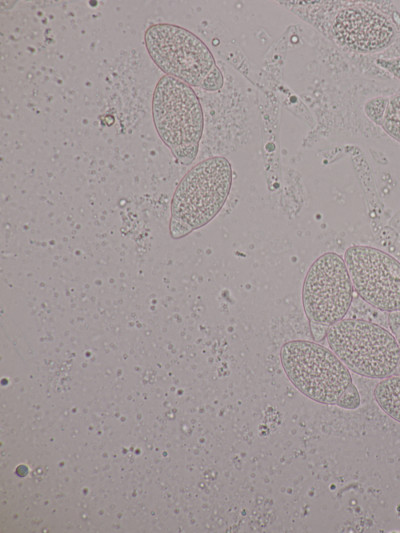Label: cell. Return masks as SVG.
Masks as SVG:
<instances>
[{
	"label": "cell",
	"instance_id": "obj_1",
	"mask_svg": "<svg viewBox=\"0 0 400 533\" xmlns=\"http://www.w3.org/2000/svg\"><path fill=\"white\" fill-rule=\"evenodd\" d=\"M280 362L293 386L312 401L350 410L360 406L350 370L330 348L313 341L291 340L282 345Z\"/></svg>",
	"mask_w": 400,
	"mask_h": 533
},
{
	"label": "cell",
	"instance_id": "obj_2",
	"mask_svg": "<svg viewBox=\"0 0 400 533\" xmlns=\"http://www.w3.org/2000/svg\"><path fill=\"white\" fill-rule=\"evenodd\" d=\"M232 167L223 156L194 165L177 185L171 201L169 232L181 239L208 224L224 206L232 185Z\"/></svg>",
	"mask_w": 400,
	"mask_h": 533
},
{
	"label": "cell",
	"instance_id": "obj_3",
	"mask_svg": "<svg viewBox=\"0 0 400 533\" xmlns=\"http://www.w3.org/2000/svg\"><path fill=\"white\" fill-rule=\"evenodd\" d=\"M144 45L155 65L167 76L215 92L224 78L207 45L188 29L170 23L149 26Z\"/></svg>",
	"mask_w": 400,
	"mask_h": 533
},
{
	"label": "cell",
	"instance_id": "obj_4",
	"mask_svg": "<svg viewBox=\"0 0 400 533\" xmlns=\"http://www.w3.org/2000/svg\"><path fill=\"white\" fill-rule=\"evenodd\" d=\"M156 132L181 165H190L199 151L204 117L200 100L191 86L162 76L152 96Z\"/></svg>",
	"mask_w": 400,
	"mask_h": 533
},
{
	"label": "cell",
	"instance_id": "obj_5",
	"mask_svg": "<svg viewBox=\"0 0 400 533\" xmlns=\"http://www.w3.org/2000/svg\"><path fill=\"white\" fill-rule=\"evenodd\" d=\"M332 352L357 375L385 379L400 365V347L384 327L362 319H343L327 328Z\"/></svg>",
	"mask_w": 400,
	"mask_h": 533
},
{
	"label": "cell",
	"instance_id": "obj_6",
	"mask_svg": "<svg viewBox=\"0 0 400 533\" xmlns=\"http://www.w3.org/2000/svg\"><path fill=\"white\" fill-rule=\"evenodd\" d=\"M343 256L326 252L310 265L302 284V305L311 324L329 327L343 320L353 300Z\"/></svg>",
	"mask_w": 400,
	"mask_h": 533
},
{
	"label": "cell",
	"instance_id": "obj_7",
	"mask_svg": "<svg viewBox=\"0 0 400 533\" xmlns=\"http://www.w3.org/2000/svg\"><path fill=\"white\" fill-rule=\"evenodd\" d=\"M344 261L353 288L370 306L387 313L400 312V262L378 248L353 245Z\"/></svg>",
	"mask_w": 400,
	"mask_h": 533
},
{
	"label": "cell",
	"instance_id": "obj_8",
	"mask_svg": "<svg viewBox=\"0 0 400 533\" xmlns=\"http://www.w3.org/2000/svg\"><path fill=\"white\" fill-rule=\"evenodd\" d=\"M334 34L341 44L359 52H377L394 37V28L382 14L369 9L341 11L334 22Z\"/></svg>",
	"mask_w": 400,
	"mask_h": 533
},
{
	"label": "cell",
	"instance_id": "obj_9",
	"mask_svg": "<svg viewBox=\"0 0 400 533\" xmlns=\"http://www.w3.org/2000/svg\"><path fill=\"white\" fill-rule=\"evenodd\" d=\"M373 395L382 411L400 423V375L380 380L374 388Z\"/></svg>",
	"mask_w": 400,
	"mask_h": 533
},
{
	"label": "cell",
	"instance_id": "obj_10",
	"mask_svg": "<svg viewBox=\"0 0 400 533\" xmlns=\"http://www.w3.org/2000/svg\"><path fill=\"white\" fill-rule=\"evenodd\" d=\"M378 125L391 138L400 142V94L386 98L385 110Z\"/></svg>",
	"mask_w": 400,
	"mask_h": 533
},
{
	"label": "cell",
	"instance_id": "obj_11",
	"mask_svg": "<svg viewBox=\"0 0 400 533\" xmlns=\"http://www.w3.org/2000/svg\"><path fill=\"white\" fill-rule=\"evenodd\" d=\"M388 325L400 347V312L388 313Z\"/></svg>",
	"mask_w": 400,
	"mask_h": 533
},
{
	"label": "cell",
	"instance_id": "obj_12",
	"mask_svg": "<svg viewBox=\"0 0 400 533\" xmlns=\"http://www.w3.org/2000/svg\"><path fill=\"white\" fill-rule=\"evenodd\" d=\"M382 65L392 74H394V76L400 79V58L389 61H383Z\"/></svg>",
	"mask_w": 400,
	"mask_h": 533
}]
</instances>
